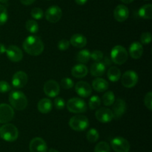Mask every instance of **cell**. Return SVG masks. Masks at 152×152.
<instances>
[{
    "instance_id": "6da1fadb",
    "label": "cell",
    "mask_w": 152,
    "mask_h": 152,
    "mask_svg": "<svg viewBox=\"0 0 152 152\" xmlns=\"http://www.w3.org/2000/svg\"><path fill=\"white\" fill-rule=\"evenodd\" d=\"M23 49L28 55L38 56L44 51V43L37 36H28L23 42Z\"/></svg>"
},
{
    "instance_id": "7a4b0ae2",
    "label": "cell",
    "mask_w": 152,
    "mask_h": 152,
    "mask_svg": "<svg viewBox=\"0 0 152 152\" xmlns=\"http://www.w3.org/2000/svg\"><path fill=\"white\" fill-rule=\"evenodd\" d=\"M9 102L13 108L22 110L28 105V99L25 94L21 91H12L9 95Z\"/></svg>"
},
{
    "instance_id": "3957f363",
    "label": "cell",
    "mask_w": 152,
    "mask_h": 152,
    "mask_svg": "<svg viewBox=\"0 0 152 152\" xmlns=\"http://www.w3.org/2000/svg\"><path fill=\"white\" fill-rule=\"evenodd\" d=\"M19 137L17 128L12 124H5L0 128V137L6 142H14Z\"/></svg>"
},
{
    "instance_id": "277c9868",
    "label": "cell",
    "mask_w": 152,
    "mask_h": 152,
    "mask_svg": "<svg viewBox=\"0 0 152 152\" xmlns=\"http://www.w3.org/2000/svg\"><path fill=\"white\" fill-rule=\"evenodd\" d=\"M127 50L123 46L117 45L112 49L111 52V58L113 62L117 65H122L126 62L128 59Z\"/></svg>"
},
{
    "instance_id": "5b68a950",
    "label": "cell",
    "mask_w": 152,
    "mask_h": 152,
    "mask_svg": "<svg viewBox=\"0 0 152 152\" xmlns=\"http://www.w3.org/2000/svg\"><path fill=\"white\" fill-rule=\"evenodd\" d=\"M69 126L75 131H83L89 126V121L86 116L83 115H77L71 118Z\"/></svg>"
},
{
    "instance_id": "8992f818",
    "label": "cell",
    "mask_w": 152,
    "mask_h": 152,
    "mask_svg": "<svg viewBox=\"0 0 152 152\" xmlns=\"http://www.w3.org/2000/svg\"><path fill=\"white\" fill-rule=\"evenodd\" d=\"M67 109L73 113H83L87 110V104L80 98H72L67 102Z\"/></svg>"
},
{
    "instance_id": "52a82bcc",
    "label": "cell",
    "mask_w": 152,
    "mask_h": 152,
    "mask_svg": "<svg viewBox=\"0 0 152 152\" xmlns=\"http://www.w3.org/2000/svg\"><path fill=\"white\" fill-rule=\"evenodd\" d=\"M111 147L115 152H129L130 144L129 141L121 137H117L111 140Z\"/></svg>"
},
{
    "instance_id": "ba28073f",
    "label": "cell",
    "mask_w": 152,
    "mask_h": 152,
    "mask_svg": "<svg viewBox=\"0 0 152 152\" xmlns=\"http://www.w3.org/2000/svg\"><path fill=\"white\" fill-rule=\"evenodd\" d=\"M14 116L13 108L7 104H0V123L6 124L13 119Z\"/></svg>"
},
{
    "instance_id": "9c48e42d",
    "label": "cell",
    "mask_w": 152,
    "mask_h": 152,
    "mask_svg": "<svg viewBox=\"0 0 152 152\" xmlns=\"http://www.w3.org/2000/svg\"><path fill=\"white\" fill-rule=\"evenodd\" d=\"M62 16V9L57 5L49 7L45 11V19L51 23L59 22Z\"/></svg>"
},
{
    "instance_id": "30bf717a",
    "label": "cell",
    "mask_w": 152,
    "mask_h": 152,
    "mask_svg": "<svg viewBox=\"0 0 152 152\" xmlns=\"http://www.w3.org/2000/svg\"><path fill=\"white\" fill-rule=\"evenodd\" d=\"M43 90L46 95L50 98H55L60 92V86L56 80H49L45 83Z\"/></svg>"
},
{
    "instance_id": "8fae6325",
    "label": "cell",
    "mask_w": 152,
    "mask_h": 152,
    "mask_svg": "<svg viewBox=\"0 0 152 152\" xmlns=\"http://www.w3.org/2000/svg\"><path fill=\"white\" fill-rule=\"evenodd\" d=\"M138 79L139 77L137 72L132 70H129L122 76V84L126 88H132L137 83Z\"/></svg>"
},
{
    "instance_id": "7c38bea8",
    "label": "cell",
    "mask_w": 152,
    "mask_h": 152,
    "mask_svg": "<svg viewBox=\"0 0 152 152\" xmlns=\"http://www.w3.org/2000/svg\"><path fill=\"white\" fill-rule=\"evenodd\" d=\"M7 57L12 62H19L23 58V53L18 46L11 45L6 49L5 52Z\"/></svg>"
},
{
    "instance_id": "4fadbf2b",
    "label": "cell",
    "mask_w": 152,
    "mask_h": 152,
    "mask_svg": "<svg viewBox=\"0 0 152 152\" xmlns=\"http://www.w3.org/2000/svg\"><path fill=\"white\" fill-rule=\"evenodd\" d=\"M30 152H47L48 147L45 141L40 137H35L29 145Z\"/></svg>"
},
{
    "instance_id": "5bb4252c",
    "label": "cell",
    "mask_w": 152,
    "mask_h": 152,
    "mask_svg": "<svg viewBox=\"0 0 152 152\" xmlns=\"http://www.w3.org/2000/svg\"><path fill=\"white\" fill-rule=\"evenodd\" d=\"M114 105H113V109H112V113L113 116H114V119H119L125 114L126 111V101L123 99L121 98H119L117 101H114Z\"/></svg>"
},
{
    "instance_id": "9a60e30c",
    "label": "cell",
    "mask_w": 152,
    "mask_h": 152,
    "mask_svg": "<svg viewBox=\"0 0 152 152\" xmlns=\"http://www.w3.org/2000/svg\"><path fill=\"white\" fill-rule=\"evenodd\" d=\"M95 116L96 119L102 123H108L114 119L112 111L107 107H100L98 109L95 113Z\"/></svg>"
},
{
    "instance_id": "2e32d148",
    "label": "cell",
    "mask_w": 152,
    "mask_h": 152,
    "mask_svg": "<svg viewBox=\"0 0 152 152\" xmlns=\"http://www.w3.org/2000/svg\"><path fill=\"white\" fill-rule=\"evenodd\" d=\"M28 77L23 71H19L13 75L12 77V84L16 88H22L28 83Z\"/></svg>"
},
{
    "instance_id": "e0dca14e",
    "label": "cell",
    "mask_w": 152,
    "mask_h": 152,
    "mask_svg": "<svg viewBox=\"0 0 152 152\" xmlns=\"http://www.w3.org/2000/svg\"><path fill=\"white\" fill-rule=\"evenodd\" d=\"M76 92L80 96L87 98L92 92V88L88 83L86 81H79L75 85Z\"/></svg>"
},
{
    "instance_id": "ac0fdd59",
    "label": "cell",
    "mask_w": 152,
    "mask_h": 152,
    "mask_svg": "<svg viewBox=\"0 0 152 152\" xmlns=\"http://www.w3.org/2000/svg\"><path fill=\"white\" fill-rule=\"evenodd\" d=\"M129 10L126 6L119 4L115 7L114 11V19L119 22H123L129 18Z\"/></svg>"
},
{
    "instance_id": "d6986e66",
    "label": "cell",
    "mask_w": 152,
    "mask_h": 152,
    "mask_svg": "<svg viewBox=\"0 0 152 152\" xmlns=\"http://www.w3.org/2000/svg\"><path fill=\"white\" fill-rule=\"evenodd\" d=\"M143 53V47L139 42H134L129 47V54L133 59H139Z\"/></svg>"
},
{
    "instance_id": "ffe728a7",
    "label": "cell",
    "mask_w": 152,
    "mask_h": 152,
    "mask_svg": "<svg viewBox=\"0 0 152 152\" xmlns=\"http://www.w3.org/2000/svg\"><path fill=\"white\" fill-rule=\"evenodd\" d=\"M88 72V69L85 64H77L71 69V74L76 78H82L86 77Z\"/></svg>"
},
{
    "instance_id": "44dd1931",
    "label": "cell",
    "mask_w": 152,
    "mask_h": 152,
    "mask_svg": "<svg viewBox=\"0 0 152 152\" xmlns=\"http://www.w3.org/2000/svg\"><path fill=\"white\" fill-rule=\"evenodd\" d=\"M70 43L77 48H83L87 44V39L81 34H75L71 37Z\"/></svg>"
},
{
    "instance_id": "7402d4cb",
    "label": "cell",
    "mask_w": 152,
    "mask_h": 152,
    "mask_svg": "<svg viewBox=\"0 0 152 152\" xmlns=\"http://www.w3.org/2000/svg\"><path fill=\"white\" fill-rule=\"evenodd\" d=\"M52 108H53V104L49 98H42L39 101L38 104H37L38 110L43 114L50 113Z\"/></svg>"
},
{
    "instance_id": "603a6c76",
    "label": "cell",
    "mask_w": 152,
    "mask_h": 152,
    "mask_svg": "<svg viewBox=\"0 0 152 152\" xmlns=\"http://www.w3.org/2000/svg\"><path fill=\"white\" fill-rule=\"evenodd\" d=\"M108 83L105 79L101 77H96L92 82V86L95 91L99 92H102L108 89Z\"/></svg>"
},
{
    "instance_id": "cb8c5ba5",
    "label": "cell",
    "mask_w": 152,
    "mask_h": 152,
    "mask_svg": "<svg viewBox=\"0 0 152 152\" xmlns=\"http://www.w3.org/2000/svg\"><path fill=\"white\" fill-rule=\"evenodd\" d=\"M105 69H106V66L104 63L99 61V62H96L92 64L91 66L90 72L91 75L94 76V77H99L105 73Z\"/></svg>"
},
{
    "instance_id": "d4e9b609",
    "label": "cell",
    "mask_w": 152,
    "mask_h": 152,
    "mask_svg": "<svg viewBox=\"0 0 152 152\" xmlns=\"http://www.w3.org/2000/svg\"><path fill=\"white\" fill-rule=\"evenodd\" d=\"M107 75L111 81H118L121 77V72H120V69L117 68V66H111L108 70Z\"/></svg>"
},
{
    "instance_id": "484cf974",
    "label": "cell",
    "mask_w": 152,
    "mask_h": 152,
    "mask_svg": "<svg viewBox=\"0 0 152 152\" xmlns=\"http://www.w3.org/2000/svg\"><path fill=\"white\" fill-rule=\"evenodd\" d=\"M139 15L140 17L145 19H150L152 18V5L151 4H147L142 6L139 10Z\"/></svg>"
},
{
    "instance_id": "4316f807",
    "label": "cell",
    "mask_w": 152,
    "mask_h": 152,
    "mask_svg": "<svg viewBox=\"0 0 152 152\" xmlns=\"http://www.w3.org/2000/svg\"><path fill=\"white\" fill-rule=\"evenodd\" d=\"M91 59V52L87 49L80 51L77 55V60L80 63H86Z\"/></svg>"
},
{
    "instance_id": "83f0119b",
    "label": "cell",
    "mask_w": 152,
    "mask_h": 152,
    "mask_svg": "<svg viewBox=\"0 0 152 152\" xmlns=\"http://www.w3.org/2000/svg\"><path fill=\"white\" fill-rule=\"evenodd\" d=\"M115 101V95L112 91H108L102 95V102L105 106H111Z\"/></svg>"
},
{
    "instance_id": "f1b7e54d",
    "label": "cell",
    "mask_w": 152,
    "mask_h": 152,
    "mask_svg": "<svg viewBox=\"0 0 152 152\" xmlns=\"http://www.w3.org/2000/svg\"><path fill=\"white\" fill-rule=\"evenodd\" d=\"M25 28L27 31H29L31 34H36L39 31V25L35 20L34 19H30L26 22L25 24Z\"/></svg>"
},
{
    "instance_id": "f546056e",
    "label": "cell",
    "mask_w": 152,
    "mask_h": 152,
    "mask_svg": "<svg viewBox=\"0 0 152 152\" xmlns=\"http://www.w3.org/2000/svg\"><path fill=\"white\" fill-rule=\"evenodd\" d=\"M86 138H87L88 141L90 142H95L99 139V134L96 131V129L91 128V129L88 130V131L86 134Z\"/></svg>"
},
{
    "instance_id": "4dcf8cb0",
    "label": "cell",
    "mask_w": 152,
    "mask_h": 152,
    "mask_svg": "<svg viewBox=\"0 0 152 152\" xmlns=\"http://www.w3.org/2000/svg\"><path fill=\"white\" fill-rule=\"evenodd\" d=\"M111 148L106 142H100L94 148V152H110Z\"/></svg>"
},
{
    "instance_id": "1f68e13d",
    "label": "cell",
    "mask_w": 152,
    "mask_h": 152,
    "mask_svg": "<svg viewBox=\"0 0 152 152\" xmlns=\"http://www.w3.org/2000/svg\"><path fill=\"white\" fill-rule=\"evenodd\" d=\"M100 104L101 100L97 95H93L88 101V106L91 110H95V109L98 108L100 106Z\"/></svg>"
},
{
    "instance_id": "d6a6232c",
    "label": "cell",
    "mask_w": 152,
    "mask_h": 152,
    "mask_svg": "<svg viewBox=\"0 0 152 152\" xmlns=\"http://www.w3.org/2000/svg\"><path fill=\"white\" fill-rule=\"evenodd\" d=\"M8 19V14L6 7L2 4H0V25L6 23Z\"/></svg>"
},
{
    "instance_id": "836d02e7",
    "label": "cell",
    "mask_w": 152,
    "mask_h": 152,
    "mask_svg": "<svg viewBox=\"0 0 152 152\" xmlns=\"http://www.w3.org/2000/svg\"><path fill=\"white\" fill-rule=\"evenodd\" d=\"M31 15L34 19H41L44 16V12L39 7H34L31 10Z\"/></svg>"
},
{
    "instance_id": "e575fe53",
    "label": "cell",
    "mask_w": 152,
    "mask_h": 152,
    "mask_svg": "<svg viewBox=\"0 0 152 152\" xmlns=\"http://www.w3.org/2000/svg\"><path fill=\"white\" fill-rule=\"evenodd\" d=\"M61 86H62L63 89H71V88L74 86V81L71 80V78L69 77H64L61 80L60 82Z\"/></svg>"
},
{
    "instance_id": "d590c367",
    "label": "cell",
    "mask_w": 152,
    "mask_h": 152,
    "mask_svg": "<svg viewBox=\"0 0 152 152\" xmlns=\"http://www.w3.org/2000/svg\"><path fill=\"white\" fill-rule=\"evenodd\" d=\"M103 58V53L99 50H94L91 53V59L95 62H99Z\"/></svg>"
},
{
    "instance_id": "8d00e7d4",
    "label": "cell",
    "mask_w": 152,
    "mask_h": 152,
    "mask_svg": "<svg viewBox=\"0 0 152 152\" xmlns=\"http://www.w3.org/2000/svg\"><path fill=\"white\" fill-rule=\"evenodd\" d=\"M144 104L149 110H152V92H148L144 98Z\"/></svg>"
},
{
    "instance_id": "74e56055",
    "label": "cell",
    "mask_w": 152,
    "mask_h": 152,
    "mask_svg": "<svg viewBox=\"0 0 152 152\" xmlns=\"http://www.w3.org/2000/svg\"><path fill=\"white\" fill-rule=\"evenodd\" d=\"M140 41L143 44H148L151 41V34L150 32H144L140 36Z\"/></svg>"
},
{
    "instance_id": "f35d334b",
    "label": "cell",
    "mask_w": 152,
    "mask_h": 152,
    "mask_svg": "<svg viewBox=\"0 0 152 152\" xmlns=\"http://www.w3.org/2000/svg\"><path fill=\"white\" fill-rule=\"evenodd\" d=\"M54 106L57 110H62L65 107V103L63 98L57 97L54 99Z\"/></svg>"
},
{
    "instance_id": "ab89813d",
    "label": "cell",
    "mask_w": 152,
    "mask_h": 152,
    "mask_svg": "<svg viewBox=\"0 0 152 152\" xmlns=\"http://www.w3.org/2000/svg\"><path fill=\"white\" fill-rule=\"evenodd\" d=\"M70 42L66 39H62L58 43V48L61 51H65L69 48Z\"/></svg>"
},
{
    "instance_id": "60d3db41",
    "label": "cell",
    "mask_w": 152,
    "mask_h": 152,
    "mask_svg": "<svg viewBox=\"0 0 152 152\" xmlns=\"http://www.w3.org/2000/svg\"><path fill=\"white\" fill-rule=\"evenodd\" d=\"M10 86L5 80H0V92L5 93L10 90Z\"/></svg>"
},
{
    "instance_id": "b9f144b4",
    "label": "cell",
    "mask_w": 152,
    "mask_h": 152,
    "mask_svg": "<svg viewBox=\"0 0 152 152\" xmlns=\"http://www.w3.org/2000/svg\"><path fill=\"white\" fill-rule=\"evenodd\" d=\"M36 0H20L21 3L23 4L24 5H31Z\"/></svg>"
},
{
    "instance_id": "7bdbcfd3",
    "label": "cell",
    "mask_w": 152,
    "mask_h": 152,
    "mask_svg": "<svg viewBox=\"0 0 152 152\" xmlns=\"http://www.w3.org/2000/svg\"><path fill=\"white\" fill-rule=\"evenodd\" d=\"M5 52H6L5 46H4V44H2V43H0V55L5 53Z\"/></svg>"
},
{
    "instance_id": "ee69618b",
    "label": "cell",
    "mask_w": 152,
    "mask_h": 152,
    "mask_svg": "<svg viewBox=\"0 0 152 152\" xmlns=\"http://www.w3.org/2000/svg\"><path fill=\"white\" fill-rule=\"evenodd\" d=\"M74 1L79 5H83V4H85L87 2L88 0H74Z\"/></svg>"
},
{
    "instance_id": "f6af8a7d",
    "label": "cell",
    "mask_w": 152,
    "mask_h": 152,
    "mask_svg": "<svg viewBox=\"0 0 152 152\" xmlns=\"http://www.w3.org/2000/svg\"><path fill=\"white\" fill-rule=\"evenodd\" d=\"M121 1H123L125 4H129V3H132V1H134V0H120Z\"/></svg>"
},
{
    "instance_id": "bcb514c9",
    "label": "cell",
    "mask_w": 152,
    "mask_h": 152,
    "mask_svg": "<svg viewBox=\"0 0 152 152\" xmlns=\"http://www.w3.org/2000/svg\"><path fill=\"white\" fill-rule=\"evenodd\" d=\"M48 152H59V151H58L57 150H56V149H54V148H50V150L48 151Z\"/></svg>"
},
{
    "instance_id": "7dc6e473",
    "label": "cell",
    "mask_w": 152,
    "mask_h": 152,
    "mask_svg": "<svg viewBox=\"0 0 152 152\" xmlns=\"http://www.w3.org/2000/svg\"><path fill=\"white\" fill-rule=\"evenodd\" d=\"M7 1H8V0H0V2H1V3H6V2H7Z\"/></svg>"
},
{
    "instance_id": "c3c4849f",
    "label": "cell",
    "mask_w": 152,
    "mask_h": 152,
    "mask_svg": "<svg viewBox=\"0 0 152 152\" xmlns=\"http://www.w3.org/2000/svg\"><path fill=\"white\" fill-rule=\"evenodd\" d=\"M146 1H148V0H146Z\"/></svg>"
}]
</instances>
